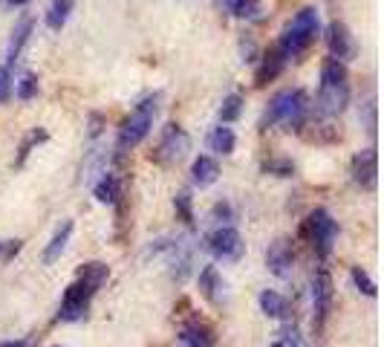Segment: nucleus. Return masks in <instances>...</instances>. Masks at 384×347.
Here are the masks:
<instances>
[{"mask_svg":"<svg viewBox=\"0 0 384 347\" xmlns=\"http://www.w3.org/2000/svg\"><path fill=\"white\" fill-rule=\"evenodd\" d=\"M306 119H309L306 93L304 90H280V93H275V99L269 102L260 128H275V124H283L286 131H298Z\"/></svg>","mask_w":384,"mask_h":347,"instance_id":"1","label":"nucleus"},{"mask_svg":"<svg viewBox=\"0 0 384 347\" xmlns=\"http://www.w3.org/2000/svg\"><path fill=\"white\" fill-rule=\"evenodd\" d=\"M321 35V23H318V12L312 9V6H306V9H301L295 18H292V23L283 29V35H280V41L275 44V49L289 61V58H298V55H304L312 44H315V38Z\"/></svg>","mask_w":384,"mask_h":347,"instance_id":"2","label":"nucleus"},{"mask_svg":"<svg viewBox=\"0 0 384 347\" xmlns=\"http://www.w3.org/2000/svg\"><path fill=\"white\" fill-rule=\"evenodd\" d=\"M153 116H156V102H153V99L139 102L136 110L121 122L116 148H119V151H131V148H136V145L150 134V128H153Z\"/></svg>","mask_w":384,"mask_h":347,"instance_id":"3","label":"nucleus"},{"mask_svg":"<svg viewBox=\"0 0 384 347\" xmlns=\"http://www.w3.org/2000/svg\"><path fill=\"white\" fill-rule=\"evenodd\" d=\"M304 235H306V240L312 243V249L318 252V255L327 258L332 252L335 237H338V223L332 220V214L327 208H315L304 220Z\"/></svg>","mask_w":384,"mask_h":347,"instance_id":"4","label":"nucleus"},{"mask_svg":"<svg viewBox=\"0 0 384 347\" xmlns=\"http://www.w3.org/2000/svg\"><path fill=\"white\" fill-rule=\"evenodd\" d=\"M205 246H208L211 255L220 258V261H240L243 252H246L243 235L237 229H232V226H220L217 232H211Z\"/></svg>","mask_w":384,"mask_h":347,"instance_id":"5","label":"nucleus"},{"mask_svg":"<svg viewBox=\"0 0 384 347\" xmlns=\"http://www.w3.org/2000/svg\"><path fill=\"white\" fill-rule=\"evenodd\" d=\"M188 145H191L188 134L179 128V124L171 122L168 128H165V134H162V142H159V148L150 153V160H156V163H174V160H179V156H185Z\"/></svg>","mask_w":384,"mask_h":347,"instance_id":"6","label":"nucleus"},{"mask_svg":"<svg viewBox=\"0 0 384 347\" xmlns=\"http://www.w3.org/2000/svg\"><path fill=\"white\" fill-rule=\"evenodd\" d=\"M90 298L92 293L87 287H81V283H70L67 293H64V301H61V312H58V319L61 322H81L87 310H90Z\"/></svg>","mask_w":384,"mask_h":347,"instance_id":"7","label":"nucleus"},{"mask_svg":"<svg viewBox=\"0 0 384 347\" xmlns=\"http://www.w3.org/2000/svg\"><path fill=\"white\" fill-rule=\"evenodd\" d=\"M332 307V278L327 269H318L312 278V310H315V324L321 327L327 312Z\"/></svg>","mask_w":384,"mask_h":347,"instance_id":"8","label":"nucleus"},{"mask_svg":"<svg viewBox=\"0 0 384 347\" xmlns=\"http://www.w3.org/2000/svg\"><path fill=\"white\" fill-rule=\"evenodd\" d=\"M292 264H295V249H292V240L289 237H277L269 252H266V266L272 275L277 278H289L292 275Z\"/></svg>","mask_w":384,"mask_h":347,"instance_id":"9","label":"nucleus"},{"mask_svg":"<svg viewBox=\"0 0 384 347\" xmlns=\"http://www.w3.org/2000/svg\"><path fill=\"white\" fill-rule=\"evenodd\" d=\"M349 105V84H321L318 90V113L321 116H338Z\"/></svg>","mask_w":384,"mask_h":347,"instance_id":"10","label":"nucleus"},{"mask_svg":"<svg viewBox=\"0 0 384 347\" xmlns=\"http://www.w3.org/2000/svg\"><path fill=\"white\" fill-rule=\"evenodd\" d=\"M327 47H330V58L341 61V64H344L347 58L356 55V41H353V33L347 29V23L332 20L327 26Z\"/></svg>","mask_w":384,"mask_h":347,"instance_id":"11","label":"nucleus"},{"mask_svg":"<svg viewBox=\"0 0 384 347\" xmlns=\"http://www.w3.org/2000/svg\"><path fill=\"white\" fill-rule=\"evenodd\" d=\"M349 174H353V182L361 185V188H376V180H378V156H376V148H367L361 153L353 156L349 163Z\"/></svg>","mask_w":384,"mask_h":347,"instance_id":"12","label":"nucleus"},{"mask_svg":"<svg viewBox=\"0 0 384 347\" xmlns=\"http://www.w3.org/2000/svg\"><path fill=\"white\" fill-rule=\"evenodd\" d=\"M283 67H286V58L272 47L266 55H263V61H260V67H258V73H254V84L258 87H263V84H269V81H275L280 73H283Z\"/></svg>","mask_w":384,"mask_h":347,"instance_id":"13","label":"nucleus"},{"mask_svg":"<svg viewBox=\"0 0 384 347\" xmlns=\"http://www.w3.org/2000/svg\"><path fill=\"white\" fill-rule=\"evenodd\" d=\"M107 275H110L107 264H102V261H90V264H84V266L78 269L76 281L81 283V287H87L90 293H95V290H99L102 283L107 281Z\"/></svg>","mask_w":384,"mask_h":347,"instance_id":"14","label":"nucleus"},{"mask_svg":"<svg viewBox=\"0 0 384 347\" xmlns=\"http://www.w3.org/2000/svg\"><path fill=\"white\" fill-rule=\"evenodd\" d=\"M70 235H73V223L70 220H64L61 229L52 235V240H49V246L44 252V264H55L64 255V249H67V243H70Z\"/></svg>","mask_w":384,"mask_h":347,"instance_id":"15","label":"nucleus"},{"mask_svg":"<svg viewBox=\"0 0 384 347\" xmlns=\"http://www.w3.org/2000/svg\"><path fill=\"white\" fill-rule=\"evenodd\" d=\"M191 177H194L197 185H211V182H217V177H220L217 160H214V156H197L194 165H191Z\"/></svg>","mask_w":384,"mask_h":347,"instance_id":"16","label":"nucleus"},{"mask_svg":"<svg viewBox=\"0 0 384 347\" xmlns=\"http://www.w3.org/2000/svg\"><path fill=\"white\" fill-rule=\"evenodd\" d=\"M260 310L272 319H289V301L275 290H263L260 293Z\"/></svg>","mask_w":384,"mask_h":347,"instance_id":"17","label":"nucleus"},{"mask_svg":"<svg viewBox=\"0 0 384 347\" xmlns=\"http://www.w3.org/2000/svg\"><path fill=\"white\" fill-rule=\"evenodd\" d=\"M200 293H203L208 301H214V304L222 298V278H220L217 266H205V269L200 272Z\"/></svg>","mask_w":384,"mask_h":347,"instance_id":"18","label":"nucleus"},{"mask_svg":"<svg viewBox=\"0 0 384 347\" xmlns=\"http://www.w3.org/2000/svg\"><path fill=\"white\" fill-rule=\"evenodd\" d=\"M32 29H35V20H32V18H23V20L15 26L12 41H9V52H6L9 64H15V61H18V55H20L23 44H26V41H29V35H32Z\"/></svg>","mask_w":384,"mask_h":347,"instance_id":"19","label":"nucleus"},{"mask_svg":"<svg viewBox=\"0 0 384 347\" xmlns=\"http://www.w3.org/2000/svg\"><path fill=\"white\" fill-rule=\"evenodd\" d=\"M234 145H237V136H234V131L232 128H226V124H220V128H214L211 134H208V148L214 151V153H232L234 151Z\"/></svg>","mask_w":384,"mask_h":347,"instance_id":"20","label":"nucleus"},{"mask_svg":"<svg viewBox=\"0 0 384 347\" xmlns=\"http://www.w3.org/2000/svg\"><path fill=\"white\" fill-rule=\"evenodd\" d=\"M73 9H76V0H52L49 9H47V26L58 33V29L70 20Z\"/></svg>","mask_w":384,"mask_h":347,"instance_id":"21","label":"nucleus"},{"mask_svg":"<svg viewBox=\"0 0 384 347\" xmlns=\"http://www.w3.org/2000/svg\"><path fill=\"white\" fill-rule=\"evenodd\" d=\"M222 6H226L234 18H246V20L260 18V12H263L260 0H222Z\"/></svg>","mask_w":384,"mask_h":347,"instance_id":"22","label":"nucleus"},{"mask_svg":"<svg viewBox=\"0 0 384 347\" xmlns=\"http://www.w3.org/2000/svg\"><path fill=\"white\" fill-rule=\"evenodd\" d=\"M119 192H121V188H119V180H116L113 174H104L99 182L92 185L95 200H99V203H107V206H113V203L119 200Z\"/></svg>","mask_w":384,"mask_h":347,"instance_id":"23","label":"nucleus"},{"mask_svg":"<svg viewBox=\"0 0 384 347\" xmlns=\"http://www.w3.org/2000/svg\"><path fill=\"white\" fill-rule=\"evenodd\" d=\"M349 73H347V64H341V61L335 58H324L321 64V84H347Z\"/></svg>","mask_w":384,"mask_h":347,"instance_id":"24","label":"nucleus"},{"mask_svg":"<svg viewBox=\"0 0 384 347\" xmlns=\"http://www.w3.org/2000/svg\"><path fill=\"white\" fill-rule=\"evenodd\" d=\"M243 113V99L237 96V93H232V96L222 99V107H220V122L229 124V122H237Z\"/></svg>","mask_w":384,"mask_h":347,"instance_id":"25","label":"nucleus"},{"mask_svg":"<svg viewBox=\"0 0 384 347\" xmlns=\"http://www.w3.org/2000/svg\"><path fill=\"white\" fill-rule=\"evenodd\" d=\"M349 278H353V283H356V287H359L367 298H376V293H378V290H376V281H373L361 266H353V269H349Z\"/></svg>","mask_w":384,"mask_h":347,"instance_id":"26","label":"nucleus"},{"mask_svg":"<svg viewBox=\"0 0 384 347\" xmlns=\"http://www.w3.org/2000/svg\"><path fill=\"white\" fill-rule=\"evenodd\" d=\"M38 142H47V131H44V128L32 131V134L23 139V145H20V153H18V163H15V165H23V163H26V156L32 153V148H35Z\"/></svg>","mask_w":384,"mask_h":347,"instance_id":"27","label":"nucleus"},{"mask_svg":"<svg viewBox=\"0 0 384 347\" xmlns=\"http://www.w3.org/2000/svg\"><path fill=\"white\" fill-rule=\"evenodd\" d=\"M266 174H275V177H295V163L292 160H269L263 165Z\"/></svg>","mask_w":384,"mask_h":347,"instance_id":"28","label":"nucleus"},{"mask_svg":"<svg viewBox=\"0 0 384 347\" xmlns=\"http://www.w3.org/2000/svg\"><path fill=\"white\" fill-rule=\"evenodd\" d=\"M35 93H38V78L32 76V73H26V76L18 81V99L29 102V99H35Z\"/></svg>","mask_w":384,"mask_h":347,"instance_id":"29","label":"nucleus"},{"mask_svg":"<svg viewBox=\"0 0 384 347\" xmlns=\"http://www.w3.org/2000/svg\"><path fill=\"white\" fill-rule=\"evenodd\" d=\"M174 208L179 211V217L185 220L188 226L194 223V211H191V194H188V192H179V194L174 197Z\"/></svg>","mask_w":384,"mask_h":347,"instance_id":"30","label":"nucleus"},{"mask_svg":"<svg viewBox=\"0 0 384 347\" xmlns=\"http://www.w3.org/2000/svg\"><path fill=\"white\" fill-rule=\"evenodd\" d=\"M280 344H283V347H309V344L304 341V336H301L292 324L280 330Z\"/></svg>","mask_w":384,"mask_h":347,"instance_id":"31","label":"nucleus"},{"mask_svg":"<svg viewBox=\"0 0 384 347\" xmlns=\"http://www.w3.org/2000/svg\"><path fill=\"white\" fill-rule=\"evenodd\" d=\"M20 246H23V240H18V237L0 240V261H12L18 252H20Z\"/></svg>","mask_w":384,"mask_h":347,"instance_id":"32","label":"nucleus"},{"mask_svg":"<svg viewBox=\"0 0 384 347\" xmlns=\"http://www.w3.org/2000/svg\"><path fill=\"white\" fill-rule=\"evenodd\" d=\"M12 96V76L6 67H0V102H6Z\"/></svg>","mask_w":384,"mask_h":347,"instance_id":"33","label":"nucleus"},{"mask_svg":"<svg viewBox=\"0 0 384 347\" xmlns=\"http://www.w3.org/2000/svg\"><path fill=\"white\" fill-rule=\"evenodd\" d=\"M99 134H102V116L92 113L90 116V136H99Z\"/></svg>","mask_w":384,"mask_h":347,"instance_id":"34","label":"nucleus"},{"mask_svg":"<svg viewBox=\"0 0 384 347\" xmlns=\"http://www.w3.org/2000/svg\"><path fill=\"white\" fill-rule=\"evenodd\" d=\"M243 55H246V61H254V55H258V47H254V41H251V38H246V41H243Z\"/></svg>","mask_w":384,"mask_h":347,"instance_id":"35","label":"nucleus"},{"mask_svg":"<svg viewBox=\"0 0 384 347\" xmlns=\"http://www.w3.org/2000/svg\"><path fill=\"white\" fill-rule=\"evenodd\" d=\"M214 217H232V208L226 203H217L214 206Z\"/></svg>","mask_w":384,"mask_h":347,"instance_id":"36","label":"nucleus"},{"mask_svg":"<svg viewBox=\"0 0 384 347\" xmlns=\"http://www.w3.org/2000/svg\"><path fill=\"white\" fill-rule=\"evenodd\" d=\"M0 347H26V341H0Z\"/></svg>","mask_w":384,"mask_h":347,"instance_id":"37","label":"nucleus"},{"mask_svg":"<svg viewBox=\"0 0 384 347\" xmlns=\"http://www.w3.org/2000/svg\"><path fill=\"white\" fill-rule=\"evenodd\" d=\"M9 4H15V6H20V4H26V0H9Z\"/></svg>","mask_w":384,"mask_h":347,"instance_id":"38","label":"nucleus"},{"mask_svg":"<svg viewBox=\"0 0 384 347\" xmlns=\"http://www.w3.org/2000/svg\"><path fill=\"white\" fill-rule=\"evenodd\" d=\"M272 347H283V344H280V341H275V344H272Z\"/></svg>","mask_w":384,"mask_h":347,"instance_id":"39","label":"nucleus"},{"mask_svg":"<svg viewBox=\"0 0 384 347\" xmlns=\"http://www.w3.org/2000/svg\"><path fill=\"white\" fill-rule=\"evenodd\" d=\"M185 347H197V344H185Z\"/></svg>","mask_w":384,"mask_h":347,"instance_id":"40","label":"nucleus"}]
</instances>
